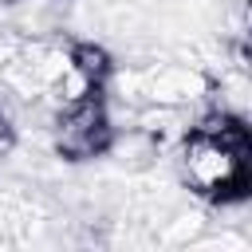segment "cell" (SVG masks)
I'll return each instance as SVG.
<instances>
[{"instance_id": "obj_1", "label": "cell", "mask_w": 252, "mask_h": 252, "mask_svg": "<svg viewBox=\"0 0 252 252\" xmlns=\"http://www.w3.org/2000/svg\"><path fill=\"white\" fill-rule=\"evenodd\" d=\"M185 177L201 189V193H240L244 189V150L220 142L217 134H209L205 126L185 142Z\"/></svg>"}, {"instance_id": "obj_2", "label": "cell", "mask_w": 252, "mask_h": 252, "mask_svg": "<svg viewBox=\"0 0 252 252\" xmlns=\"http://www.w3.org/2000/svg\"><path fill=\"white\" fill-rule=\"evenodd\" d=\"M106 142H110V122H106V110L98 102V91L63 106V114H59V154L79 161V158L102 154Z\"/></svg>"}, {"instance_id": "obj_4", "label": "cell", "mask_w": 252, "mask_h": 252, "mask_svg": "<svg viewBox=\"0 0 252 252\" xmlns=\"http://www.w3.org/2000/svg\"><path fill=\"white\" fill-rule=\"evenodd\" d=\"M12 146V126H8V118L0 114V150H8Z\"/></svg>"}, {"instance_id": "obj_3", "label": "cell", "mask_w": 252, "mask_h": 252, "mask_svg": "<svg viewBox=\"0 0 252 252\" xmlns=\"http://www.w3.org/2000/svg\"><path fill=\"white\" fill-rule=\"evenodd\" d=\"M67 63H71L87 83H94V87H98L102 75H106V55H102L98 47H91V43H87V47H75V51L67 55Z\"/></svg>"}]
</instances>
